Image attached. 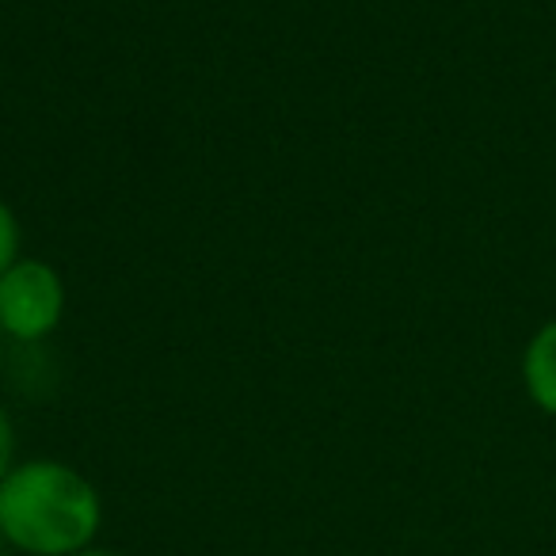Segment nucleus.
<instances>
[{
	"label": "nucleus",
	"mask_w": 556,
	"mask_h": 556,
	"mask_svg": "<svg viewBox=\"0 0 556 556\" xmlns=\"http://www.w3.org/2000/svg\"><path fill=\"white\" fill-rule=\"evenodd\" d=\"M100 526V492L65 462H16L0 484V541L24 556H77L96 545Z\"/></svg>",
	"instance_id": "nucleus-1"
},
{
	"label": "nucleus",
	"mask_w": 556,
	"mask_h": 556,
	"mask_svg": "<svg viewBox=\"0 0 556 556\" xmlns=\"http://www.w3.org/2000/svg\"><path fill=\"white\" fill-rule=\"evenodd\" d=\"M65 313V287L42 260H16L0 275V328L16 340H42Z\"/></svg>",
	"instance_id": "nucleus-2"
},
{
	"label": "nucleus",
	"mask_w": 556,
	"mask_h": 556,
	"mask_svg": "<svg viewBox=\"0 0 556 556\" xmlns=\"http://www.w3.org/2000/svg\"><path fill=\"white\" fill-rule=\"evenodd\" d=\"M522 386L545 416L556 419V320L530 336L522 355Z\"/></svg>",
	"instance_id": "nucleus-3"
},
{
	"label": "nucleus",
	"mask_w": 556,
	"mask_h": 556,
	"mask_svg": "<svg viewBox=\"0 0 556 556\" xmlns=\"http://www.w3.org/2000/svg\"><path fill=\"white\" fill-rule=\"evenodd\" d=\"M20 225H16V214L4 199H0V275L20 260Z\"/></svg>",
	"instance_id": "nucleus-4"
},
{
	"label": "nucleus",
	"mask_w": 556,
	"mask_h": 556,
	"mask_svg": "<svg viewBox=\"0 0 556 556\" xmlns=\"http://www.w3.org/2000/svg\"><path fill=\"white\" fill-rule=\"evenodd\" d=\"M12 469H16V427H12L9 412L0 408V484Z\"/></svg>",
	"instance_id": "nucleus-5"
},
{
	"label": "nucleus",
	"mask_w": 556,
	"mask_h": 556,
	"mask_svg": "<svg viewBox=\"0 0 556 556\" xmlns=\"http://www.w3.org/2000/svg\"><path fill=\"white\" fill-rule=\"evenodd\" d=\"M77 556H118V553H111V548H100V545H92V548H85V553H77Z\"/></svg>",
	"instance_id": "nucleus-6"
},
{
	"label": "nucleus",
	"mask_w": 556,
	"mask_h": 556,
	"mask_svg": "<svg viewBox=\"0 0 556 556\" xmlns=\"http://www.w3.org/2000/svg\"><path fill=\"white\" fill-rule=\"evenodd\" d=\"M0 548H4V541H0Z\"/></svg>",
	"instance_id": "nucleus-7"
},
{
	"label": "nucleus",
	"mask_w": 556,
	"mask_h": 556,
	"mask_svg": "<svg viewBox=\"0 0 556 556\" xmlns=\"http://www.w3.org/2000/svg\"><path fill=\"white\" fill-rule=\"evenodd\" d=\"M0 332H4V328H0Z\"/></svg>",
	"instance_id": "nucleus-8"
}]
</instances>
